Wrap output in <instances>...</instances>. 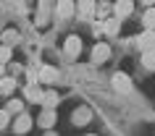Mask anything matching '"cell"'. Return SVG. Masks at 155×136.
Returning a JSON list of instances; mask_svg holds the SVG:
<instances>
[{
	"mask_svg": "<svg viewBox=\"0 0 155 136\" xmlns=\"http://www.w3.org/2000/svg\"><path fill=\"white\" fill-rule=\"evenodd\" d=\"M8 112H21V102H18V100L8 102Z\"/></svg>",
	"mask_w": 155,
	"mask_h": 136,
	"instance_id": "obj_21",
	"label": "cell"
},
{
	"mask_svg": "<svg viewBox=\"0 0 155 136\" xmlns=\"http://www.w3.org/2000/svg\"><path fill=\"white\" fill-rule=\"evenodd\" d=\"M118 29H121V24H118V16H110L105 21V32L110 34V37H116V34H118Z\"/></svg>",
	"mask_w": 155,
	"mask_h": 136,
	"instance_id": "obj_14",
	"label": "cell"
},
{
	"mask_svg": "<svg viewBox=\"0 0 155 136\" xmlns=\"http://www.w3.org/2000/svg\"><path fill=\"white\" fill-rule=\"evenodd\" d=\"M42 105H45V107H55L58 105V94L55 92H45V94H42Z\"/></svg>",
	"mask_w": 155,
	"mask_h": 136,
	"instance_id": "obj_16",
	"label": "cell"
},
{
	"mask_svg": "<svg viewBox=\"0 0 155 136\" xmlns=\"http://www.w3.org/2000/svg\"><path fill=\"white\" fill-rule=\"evenodd\" d=\"M142 24H145V29H155V8H147V11H145Z\"/></svg>",
	"mask_w": 155,
	"mask_h": 136,
	"instance_id": "obj_15",
	"label": "cell"
},
{
	"mask_svg": "<svg viewBox=\"0 0 155 136\" xmlns=\"http://www.w3.org/2000/svg\"><path fill=\"white\" fill-rule=\"evenodd\" d=\"M8 120H11V112L8 110H0V128L8 126Z\"/></svg>",
	"mask_w": 155,
	"mask_h": 136,
	"instance_id": "obj_20",
	"label": "cell"
},
{
	"mask_svg": "<svg viewBox=\"0 0 155 136\" xmlns=\"http://www.w3.org/2000/svg\"><path fill=\"white\" fill-rule=\"evenodd\" d=\"M29 128H32V118H29V115H18L16 123H13V131H16V134H26Z\"/></svg>",
	"mask_w": 155,
	"mask_h": 136,
	"instance_id": "obj_9",
	"label": "cell"
},
{
	"mask_svg": "<svg viewBox=\"0 0 155 136\" xmlns=\"http://www.w3.org/2000/svg\"><path fill=\"white\" fill-rule=\"evenodd\" d=\"M74 11H76L74 0H58V16H61V18H68Z\"/></svg>",
	"mask_w": 155,
	"mask_h": 136,
	"instance_id": "obj_8",
	"label": "cell"
},
{
	"mask_svg": "<svg viewBox=\"0 0 155 136\" xmlns=\"http://www.w3.org/2000/svg\"><path fill=\"white\" fill-rule=\"evenodd\" d=\"M13 89H16V81L13 79H0V92L3 94H11Z\"/></svg>",
	"mask_w": 155,
	"mask_h": 136,
	"instance_id": "obj_17",
	"label": "cell"
},
{
	"mask_svg": "<svg viewBox=\"0 0 155 136\" xmlns=\"http://www.w3.org/2000/svg\"><path fill=\"white\" fill-rule=\"evenodd\" d=\"M142 3H145V5H155V0H142Z\"/></svg>",
	"mask_w": 155,
	"mask_h": 136,
	"instance_id": "obj_22",
	"label": "cell"
},
{
	"mask_svg": "<svg viewBox=\"0 0 155 136\" xmlns=\"http://www.w3.org/2000/svg\"><path fill=\"white\" fill-rule=\"evenodd\" d=\"M113 11H116V16H118V18L131 16V13H134V0H116Z\"/></svg>",
	"mask_w": 155,
	"mask_h": 136,
	"instance_id": "obj_1",
	"label": "cell"
},
{
	"mask_svg": "<svg viewBox=\"0 0 155 136\" xmlns=\"http://www.w3.org/2000/svg\"><path fill=\"white\" fill-rule=\"evenodd\" d=\"M142 65H145V68H150V71H155V47L142 50Z\"/></svg>",
	"mask_w": 155,
	"mask_h": 136,
	"instance_id": "obj_10",
	"label": "cell"
},
{
	"mask_svg": "<svg viewBox=\"0 0 155 136\" xmlns=\"http://www.w3.org/2000/svg\"><path fill=\"white\" fill-rule=\"evenodd\" d=\"M0 94H3V92H0Z\"/></svg>",
	"mask_w": 155,
	"mask_h": 136,
	"instance_id": "obj_24",
	"label": "cell"
},
{
	"mask_svg": "<svg viewBox=\"0 0 155 136\" xmlns=\"http://www.w3.org/2000/svg\"><path fill=\"white\" fill-rule=\"evenodd\" d=\"M11 60V45H3L0 47V63H8Z\"/></svg>",
	"mask_w": 155,
	"mask_h": 136,
	"instance_id": "obj_19",
	"label": "cell"
},
{
	"mask_svg": "<svg viewBox=\"0 0 155 136\" xmlns=\"http://www.w3.org/2000/svg\"><path fill=\"white\" fill-rule=\"evenodd\" d=\"M0 76H3V63H0Z\"/></svg>",
	"mask_w": 155,
	"mask_h": 136,
	"instance_id": "obj_23",
	"label": "cell"
},
{
	"mask_svg": "<svg viewBox=\"0 0 155 136\" xmlns=\"http://www.w3.org/2000/svg\"><path fill=\"white\" fill-rule=\"evenodd\" d=\"M63 50H66V55H68V58H76L79 52H82V40H79V37H74V34H71V37L66 40Z\"/></svg>",
	"mask_w": 155,
	"mask_h": 136,
	"instance_id": "obj_3",
	"label": "cell"
},
{
	"mask_svg": "<svg viewBox=\"0 0 155 136\" xmlns=\"http://www.w3.org/2000/svg\"><path fill=\"white\" fill-rule=\"evenodd\" d=\"M79 13H82L84 18H90L92 13H95V0H79Z\"/></svg>",
	"mask_w": 155,
	"mask_h": 136,
	"instance_id": "obj_12",
	"label": "cell"
},
{
	"mask_svg": "<svg viewBox=\"0 0 155 136\" xmlns=\"http://www.w3.org/2000/svg\"><path fill=\"white\" fill-rule=\"evenodd\" d=\"M108 55H110V47H108L105 42H100V45L92 47V60H95V63H105Z\"/></svg>",
	"mask_w": 155,
	"mask_h": 136,
	"instance_id": "obj_4",
	"label": "cell"
},
{
	"mask_svg": "<svg viewBox=\"0 0 155 136\" xmlns=\"http://www.w3.org/2000/svg\"><path fill=\"white\" fill-rule=\"evenodd\" d=\"M58 76H61L58 68H50V65H45V68L40 71V81L42 84H53V81H58Z\"/></svg>",
	"mask_w": 155,
	"mask_h": 136,
	"instance_id": "obj_7",
	"label": "cell"
},
{
	"mask_svg": "<svg viewBox=\"0 0 155 136\" xmlns=\"http://www.w3.org/2000/svg\"><path fill=\"white\" fill-rule=\"evenodd\" d=\"M137 47L139 50L155 47V29H145V34H139V37H137Z\"/></svg>",
	"mask_w": 155,
	"mask_h": 136,
	"instance_id": "obj_2",
	"label": "cell"
},
{
	"mask_svg": "<svg viewBox=\"0 0 155 136\" xmlns=\"http://www.w3.org/2000/svg\"><path fill=\"white\" fill-rule=\"evenodd\" d=\"M48 5H50V0H40V11H37V26H45V24H48Z\"/></svg>",
	"mask_w": 155,
	"mask_h": 136,
	"instance_id": "obj_11",
	"label": "cell"
},
{
	"mask_svg": "<svg viewBox=\"0 0 155 136\" xmlns=\"http://www.w3.org/2000/svg\"><path fill=\"white\" fill-rule=\"evenodd\" d=\"M113 89L116 92H131V81L126 73H116L113 76Z\"/></svg>",
	"mask_w": 155,
	"mask_h": 136,
	"instance_id": "obj_5",
	"label": "cell"
},
{
	"mask_svg": "<svg viewBox=\"0 0 155 136\" xmlns=\"http://www.w3.org/2000/svg\"><path fill=\"white\" fill-rule=\"evenodd\" d=\"M40 123H42L45 128H50L53 123H55V112H53V107H45V112L40 115Z\"/></svg>",
	"mask_w": 155,
	"mask_h": 136,
	"instance_id": "obj_13",
	"label": "cell"
},
{
	"mask_svg": "<svg viewBox=\"0 0 155 136\" xmlns=\"http://www.w3.org/2000/svg\"><path fill=\"white\" fill-rule=\"evenodd\" d=\"M26 100H29V102H42V94H45V92H42L40 87H37V81H34V84H26Z\"/></svg>",
	"mask_w": 155,
	"mask_h": 136,
	"instance_id": "obj_6",
	"label": "cell"
},
{
	"mask_svg": "<svg viewBox=\"0 0 155 136\" xmlns=\"http://www.w3.org/2000/svg\"><path fill=\"white\" fill-rule=\"evenodd\" d=\"M16 40H18V34L13 32V29H5V34H3V42H5V45H13Z\"/></svg>",
	"mask_w": 155,
	"mask_h": 136,
	"instance_id": "obj_18",
	"label": "cell"
}]
</instances>
